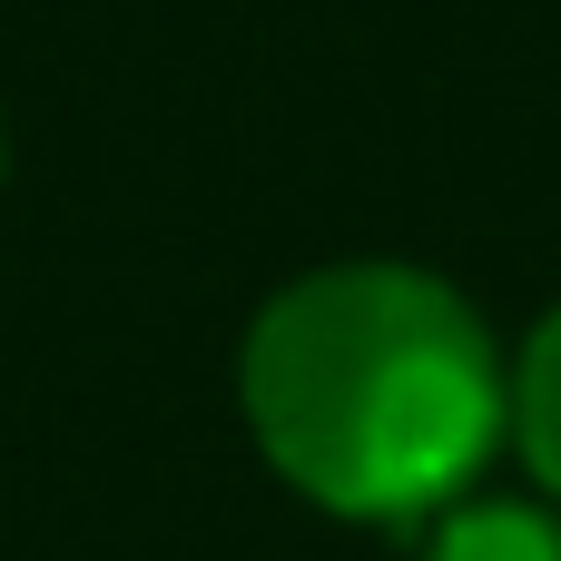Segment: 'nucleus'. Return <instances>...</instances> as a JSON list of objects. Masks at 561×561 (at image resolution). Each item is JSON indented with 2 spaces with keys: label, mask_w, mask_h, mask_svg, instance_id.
I'll return each instance as SVG.
<instances>
[{
  "label": "nucleus",
  "mask_w": 561,
  "mask_h": 561,
  "mask_svg": "<svg viewBox=\"0 0 561 561\" xmlns=\"http://www.w3.org/2000/svg\"><path fill=\"white\" fill-rule=\"evenodd\" d=\"M237 394L266 463L345 523L454 513L513 434V375L483 316L424 266H316L276 286L247 325Z\"/></svg>",
  "instance_id": "f257e3e1"
},
{
  "label": "nucleus",
  "mask_w": 561,
  "mask_h": 561,
  "mask_svg": "<svg viewBox=\"0 0 561 561\" xmlns=\"http://www.w3.org/2000/svg\"><path fill=\"white\" fill-rule=\"evenodd\" d=\"M0 168H10V148H0Z\"/></svg>",
  "instance_id": "20e7f679"
},
{
  "label": "nucleus",
  "mask_w": 561,
  "mask_h": 561,
  "mask_svg": "<svg viewBox=\"0 0 561 561\" xmlns=\"http://www.w3.org/2000/svg\"><path fill=\"white\" fill-rule=\"evenodd\" d=\"M424 561H561V513L542 503H454Z\"/></svg>",
  "instance_id": "f03ea898"
},
{
  "label": "nucleus",
  "mask_w": 561,
  "mask_h": 561,
  "mask_svg": "<svg viewBox=\"0 0 561 561\" xmlns=\"http://www.w3.org/2000/svg\"><path fill=\"white\" fill-rule=\"evenodd\" d=\"M513 454L542 473V493L561 503V306L533 325V345L513 365Z\"/></svg>",
  "instance_id": "7ed1b4c3"
}]
</instances>
